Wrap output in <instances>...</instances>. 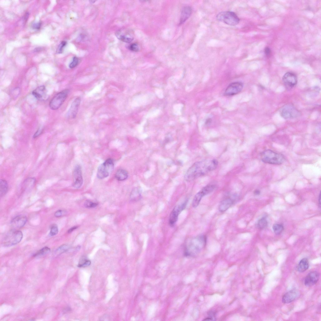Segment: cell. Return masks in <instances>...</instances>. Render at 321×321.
Masks as SVG:
<instances>
[{
	"mask_svg": "<svg viewBox=\"0 0 321 321\" xmlns=\"http://www.w3.org/2000/svg\"><path fill=\"white\" fill-rule=\"evenodd\" d=\"M205 195L202 191H201L195 196L193 199L192 206L194 208L197 207L199 205L201 201Z\"/></svg>",
	"mask_w": 321,
	"mask_h": 321,
	"instance_id": "cell-24",
	"label": "cell"
},
{
	"mask_svg": "<svg viewBox=\"0 0 321 321\" xmlns=\"http://www.w3.org/2000/svg\"><path fill=\"white\" fill-rule=\"evenodd\" d=\"M58 226L56 224H54L51 227L50 234L51 236H53L56 235L58 233Z\"/></svg>",
	"mask_w": 321,
	"mask_h": 321,
	"instance_id": "cell-32",
	"label": "cell"
},
{
	"mask_svg": "<svg viewBox=\"0 0 321 321\" xmlns=\"http://www.w3.org/2000/svg\"><path fill=\"white\" fill-rule=\"evenodd\" d=\"M42 23H33L32 25V28L35 29L39 30L41 28Z\"/></svg>",
	"mask_w": 321,
	"mask_h": 321,
	"instance_id": "cell-37",
	"label": "cell"
},
{
	"mask_svg": "<svg viewBox=\"0 0 321 321\" xmlns=\"http://www.w3.org/2000/svg\"><path fill=\"white\" fill-rule=\"evenodd\" d=\"M90 3H94L95 2V1H90Z\"/></svg>",
	"mask_w": 321,
	"mask_h": 321,
	"instance_id": "cell-44",
	"label": "cell"
},
{
	"mask_svg": "<svg viewBox=\"0 0 321 321\" xmlns=\"http://www.w3.org/2000/svg\"><path fill=\"white\" fill-rule=\"evenodd\" d=\"M69 92V89H65L56 95L50 101V108L53 110L59 109L66 100Z\"/></svg>",
	"mask_w": 321,
	"mask_h": 321,
	"instance_id": "cell-7",
	"label": "cell"
},
{
	"mask_svg": "<svg viewBox=\"0 0 321 321\" xmlns=\"http://www.w3.org/2000/svg\"><path fill=\"white\" fill-rule=\"evenodd\" d=\"M260 193V192L259 190H256L254 192V194L256 195H258Z\"/></svg>",
	"mask_w": 321,
	"mask_h": 321,
	"instance_id": "cell-42",
	"label": "cell"
},
{
	"mask_svg": "<svg viewBox=\"0 0 321 321\" xmlns=\"http://www.w3.org/2000/svg\"><path fill=\"white\" fill-rule=\"evenodd\" d=\"M216 188L214 185H208L204 187L201 190L204 194L205 196L210 194Z\"/></svg>",
	"mask_w": 321,
	"mask_h": 321,
	"instance_id": "cell-27",
	"label": "cell"
},
{
	"mask_svg": "<svg viewBox=\"0 0 321 321\" xmlns=\"http://www.w3.org/2000/svg\"><path fill=\"white\" fill-rule=\"evenodd\" d=\"M78 228V226H75L71 228L68 231V233H71L73 231H74V230L77 229Z\"/></svg>",
	"mask_w": 321,
	"mask_h": 321,
	"instance_id": "cell-41",
	"label": "cell"
},
{
	"mask_svg": "<svg viewBox=\"0 0 321 321\" xmlns=\"http://www.w3.org/2000/svg\"><path fill=\"white\" fill-rule=\"evenodd\" d=\"M234 200L231 197L227 198L223 200L220 203L219 210L220 212H223L229 209L233 204Z\"/></svg>",
	"mask_w": 321,
	"mask_h": 321,
	"instance_id": "cell-18",
	"label": "cell"
},
{
	"mask_svg": "<svg viewBox=\"0 0 321 321\" xmlns=\"http://www.w3.org/2000/svg\"><path fill=\"white\" fill-rule=\"evenodd\" d=\"M283 81L286 88L289 89H292L296 85L297 83V79L295 74L288 72L283 76Z\"/></svg>",
	"mask_w": 321,
	"mask_h": 321,
	"instance_id": "cell-11",
	"label": "cell"
},
{
	"mask_svg": "<svg viewBox=\"0 0 321 321\" xmlns=\"http://www.w3.org/2000/svg\"><path fill=\"white\" fill-rule=\"evenodd\" d=\"M192 13V9L190 7L187 6L184 8L181 12L180 25L184 23L190 18Z\"/></svg>",
	"mask_w": 321,
	"mask_h": 321,
	"instance_id": "cell-19",
	"label": "cell"
},
{
	"mask_svg": "<svg viewBox=\"0 0 321 321\" xmlns=\"http://www.w3.org/2000/svg\"><path fill=\"white\" fill-rule=\"evenodd\" d=\"M91 264L90 261L84 258L80 261L78 267L79 268H85L90 266Z\"/></svg>",
	"mask_w": 321,
	"mask_h": 321,
	"instance_id": "cell-31",
	"label": "cell"
},
{
	"mask_svg": "<svg viewBox=\"0 0 321 321\" xmlns=\"http://www.w3.org/2000/svg\"><path fill=\"white\" fill-rule=\"evenodd\" d=\"M215 159H207L194 163L186 172L185 179L188 182L194 181L215 170L218 165Z\"/></svg>",
	"mask_w": 321,
	"mask_h": 321,
	"instance_id": "cell-1",
	"label": "cell"
},
{
	"mask_svg": "<svg viewBox=\"0 0 321 321\" xmlns=\"http://www.w3.org/2000/svg\"><path fill=\"white\" fill-rule=\"evenodd\" d=\"M27 221V217L23 215H20L16 217L13 219L11 224L15 228H19L24 227Z\"/></svg>",
	"mask_w": 321,
	"mask_h": 321,
	"instance_id": "cell-16",
	"label": "cell"
},
{
	"mask_svg": "<svg viewBox=\"0 0 321 321\" xmlns=\"http://www.w3.org/2000/svg\"><path fill=\"white\" fill-rule=\"evenodd\" d=\"M321 201V197H320V194H319V199H318V202H319V205H320H320H321V201Z\"/></svg>",
	"mask_w": 321,
	"mask_h": 321,
	"instance_id": "cell-43",
	"label": "cell"
},
{
	"mask_svg": "<svg viewBox=\"0 0 321 321\" xmlns=\"http://www.w3.org/2000/svg\"><path fill=\"white\" fill-rule=\"evenodd\" d=\"M218 21L231 26H235L239 23L240 20L234 12H223L219 13L217 16Z\"/></svg>",
	"mask_w": 321,
	"mask_h": 321,
	"instance_id": "cell-4",
	"label": "cell"
},
{
	"mask_svg": "<svg viewBox=\"0 0 321 321\" xmlns=\"http://www.w3.org/2000/svg\"><path fill=\"white\" fill-rule=\"evenodd\" d=\"M268 226V222L265 217L262 218L259 220L257 222V227L260 230H262L266 228Z\"/></svg>",
	"mask_w": 321,
	"mask_h": 321,
	"instance_id": "cell-26",
	"label": "cell"
},
{
	"mask_svg": "<svg viewBox=\"0 0 321 321\" xmlns=\"http://www.w3.org/2000/svg\"><path fill=\"white\" fill-rule=\"evenodd\" d=\"M319 277L318 273L316 271L312 272L306 276L304 280V284L307 287L312 286L318 281Z\"/></svg>",
	"mask_w": 321,
	"mask_h": 321,
	"instance_id": "cell-14",
	"label": "cell"
},
{
	"mask_svg": "<svg viewBox=\"0 0 321 321\" xmlns=\"http://www.w3.org/2000/svg\"><path fill=\"white\" fill-rule=\"evenodd\" d=\"M74 182L73 187L76 189L80 188L83 184V180L81 167L77 166L74 169Z\"/></svg>",
	"mask_w": 321,
	"mask_h": 321,
	"instance_id": "cell-12",
	"label": "cell"
},
{
	"mask_svg": "<svg viewBox=\"0 0 321 321\" xmlns=\"http://www.w3.org/2000/svg\"><path fill=\"white\" fill-rule=\"evenodd\" d=\"M260 157L263 162L277 165H281L285 160L283 155L270 150H267L261 152Z\"/></svg>",
	"mask_w": 321,
	"mask_h": 321,
	"instance_id": "cell-3",
	"label": "cell"
},
{
	"mask_svg": "<svg viewBox=\"0 0 321 321\" xmlns=\"http://www.w3.org/2000/svg\"><path fill=\"white\" fill-rule=\"evenodd\" d=\"M115 176V178L117 180L123 181L127 179L128 176V174L126 171L120 169L116 172Z\"/></svg>",
	"mask_w": 321,
	"mask_h": 321,
	"instance_id": "cell-23",
	"label": "cell"
},
{
	"mask_svg": "<svg viewBox=\"0 0 321 321\" xmlns=\"http://www.w3.org/2000/svg\"><path fill=\"white\" fill-rule=\"evenodd\" d=\"M63 214V211L61 210H59L55 212V216L57 217H61Z\"/></svg>",
	"mask_w": 321,
	"mask_h": 321,
	"instance_id": "cell-38",
	"label": "cell"
},
{
	"mask_svg": "<svg viewBox=\"0 0 321 321\" xmlns=\"http://www.w3.org/2000/svg\"><path fill=\"white\" fill-rule=\"evenodd\" d=\"M84 205L86 208H94L97 206L98 204L89 201H87L85 202Z\"/></svg>",
	"mask_w": 321,
	"mask_h": 321,
	"instance_id": "cell-33",
	"label": "cell"
},
{
	"mask_svg": "<svg viewBox=\"0 0 321 321\" xmlns=\"http://www.w3.org/2000/svg\"><path fill=\"white\" fill-rule=\"evenodd\" d=\"M23 236V233L20 231H11L5 237L3 241V244L8 247L16 245L21 242Z\"/></svg>",
	"mask_w": 321,
	"mask_h": 321,
	"instance_id": "cell-6",
	"label": "cell"
},
{
	"mask_svg": "<svg viewBox=\"0 0 321 321\" xmlns=\"http://www.w3.org/2000/svg\"><path fill=\"white\" fill-rule=\"evenodd\" d=\"M8 190V184L4 180H1L0 182V195L3 197L7 194Z\"/></svg>",
	"mask_w": 321,
	"mask_h": 321,
	"instance_id": "cell-25",
	"label": "cell"
},
{
	"mask_svg": "<svg viewBox=\"0 0 321 321\" xmlns=\"http://www.w3.org/2000/svg\"><path fill=\"white\" fill-rule=\"evenodd\" d=\"M114 165L113 160L108 159L98 168L97 176V177L102 179L107 177L114 170Z\"/></svg>",
	"mask_w": 321,
	"mask_h": 321,
	"instance_id": "cell-5",
	"label": "cell"
},
{
	"mask_svg": "<svg viewBox=\"0 0 321 321\" xmlns=\"http://www.w3.org/2000/svg\"><path fill=\"white\" fill-rule=\"evenodd\" d=\"M116 35L119 40L126 43H130L133 39V37L130 34L123 33L120 31L117 32Z\"/></svg>",
	"mask_w": 321,
	"mask_h": 321,
	"instance_id": "cell-20",
	"label": "cell"
},
{
	"mask_svg": "<svg viewBox=\"0 0 321 321\" xmlns=\"http://www.w3.org/2000/svg\"><path fill=\"white\" fill-rule=\"evenodd\" d=\"M42 131L43 130L42 129H38L34 135L33 138H36L39 136V135L42 133Z\"/></svg>",
	"mask_w": 321,
	"mask_h": 321,
	"instance_id": "cell-39",
	"label": "cell"
},
{
	"mask_svg": "<svg viewBox=\"0 0 321 321\" xmlns=\"http://www.w3.org/2000/svg\"><path fill=\"white\" fill-rule=\"evenodd\" d=\"M273 229L274 233L276 235L280 234L283 230V226L280 224H274L273 226Z\"/></svg>",
	"mask_w": 321,
	"mask_h": 321,
	"instance_id": "cell-28",
	"label": "cell"
},
{
	"mask_svg": "<svg viewBox=\"0 0 321 321\" xmlns=\"http://www.w3.org/2000/svg\"><path fill=\"white\" fill-rule=\"evenodd\" d=\"M207 237L205 235H201L195 237L185 247L184 255L188 257L196 256L205 247Z\"/></svg>",
	"mask_w": 321,
	"mask_h": 321,
	"instance_id": "cell-2",
	"label": "cell"
},
{
	"mask_svg": "<svg viewBox=\"0 0 321 321\" xmlns=\"http://www.w3.org/2000/svg\"><path fill=\"white\" fill-rule=\"evenodd\" d=\"M130 200L132 202H136L140 200L141 198V191L138 188L134 189L130 195Z\"/></svg>",
	"mask_w": 321,
	"mask_h": 321,
	"instance_id": "cell-22",
	"label": "cell"
},
{
	"mask_svg": "<svg viewBox=\"0 0 321 321\" xmlns=\"http://www.w3.org/2000/svg\"><path fill=\"white\" fill-rule=\"evenodd\" d=\"M50 251V249L48 247H45L38 252L34 256L35 257L42 256L48 253Z\"/></svg>",
	"mask_w": 321,
	"mask_h": 321,
	"instance_id": "cell-29",
	"label": "cell"
},
{
	"mask_svg": "<svg viewBox=\"0 0 321 321\" xmlns=\"http://www.w3.org/2000/svg\"><path fill=\"white\" fill-rule=\"evenodd\" d=\"M243 84L241 82H235L231 83L226 89L224 95L226 96H231L237 94L242 90Z\"/></svg>",
	"mask_w": 321,
	"mask_h": 321,
	"instance_id": "cell-10",
	"label": "cell"
},
{
	"mask_svg": "<svg viewBox=\"0 0 321 321\" xmlns=\"http://www.w3.org/2000/svg\"><path fill=\"white\" fill-rule=\"evenodd\" d=\"M81 101L80 98L78 97L73 102L67 114L68 118L71 119L76 118L78 113Z\"/></svg>",
	"mask_w": 321,
	"mask_h": 321,
	"instance_id": "cell-13",
	"label": "cell"
},
{
	"mask_svg": "<svg viewBox=\"0 0 321 321\" xmlns=\"http://www.w3.org/2000/svg\"><path fill=\"white\" fill-rule=\"evenodd\" d=\"M270 50L268 48H266L265 49V53L267 56H268L270 54Z\"/></svg>",
	"mask_w": 321,
	"mask_h": 321,
	"instance_id": "cell-40",
	"label": "cell"
},
{
	"mask_svg": "<svg viewBox=\"0 0 321 321\" xmlns=\"http://www.w3.org/2000/svg\"><path fill=\"white\" fill-rule=\"evenodd\" d=\"M210 121H208V122H210ZM207 122H208V121H207ZM208 122H207V123H208Z\"/></svg>",
	"mask_w": 321,
	"mask_h": 321,
	"instance_id": "cell-45",
	"label": "cell"
},
{
	"mask_svg": "<svg viewBox=\"0 0 321 321\" xmlns=\"http://www.w3.org/2000/svg\"><path fill=\"white\" fill-rule=\"evenodd\" d=\"M281 116L285 119H290L298 117L300 113L296 108L291 104H286L280 110Z\"/></svg>",
	"mask_w": 321,
	"mask_h": 321,
	"instance_id": "cell-8",
	"label": "cell"
},
{
	"mask_svg": "<svg viewBox=\"0 0 321 321\" xmlns=\"http://www.w3.org/2000/svg\"><path fill=\"white\" fill-rule=\"evenodd\" d=\"M67 44V42L65 41H63L61 43L59 46L57 50V53L58 54H61L63 53L64 47Z\"/></svg>",
	"mask_w": 321,
	"mask_h": 321,
	"instance_id": "cell-35",
	"label": "cell"
},
{
	"mask_svg": "<svg viewBox=\"0 0 321 321\" xmlns=\"http://www.w3.org/2000/svg\"><path fill=\"white\" fill-rule=\"evenodd\" d=\"M33 95L38 99L43 100L47 96V90L44 86L38 87L32 92Z\"/></svg>",
	"mask_w": 321,
	"mask_h": 321,
	"instance_id": "cell-17",
	"label": "cell"
},
{
	"mask_svg": "<svg viewBox=\"0 0 321 321\" xmlns=\"http://www.w3.org/2000/svg\"><path fill=\"white\" fill-rule=\"evenodd\" d=\"M79 63V59L76 57H74L72 62L70 64L69 67L71 69H73L76 67Z\"/></svg>",
	"mask_w": 321,
	"mask_h": 321,
	"instance_id": "cell-34",
	"label": "cell"
},
{
	"mask_svg": "<svg viewBox=\"0 0 321 321\" xmlns=\"http://www.w3.org/2000/svg\"><path fill=\"white\" fill-rule=\"evenodd\" d=\"M299 294V292L298 290L296 289L291 290L283 295L282 301L284 303H290L298 298Z\"/></svg>",
	"mask_w": 321,
	"mask_h": 321,
	"instance_id": "cell-15",
	"label": "cell"
},
{
	"mask_svg": "<svg viewBox=\"0 0 321 321\" xmlns=\"http://www.w3.org/2000/svg\"><path fill=\"white\" fill-rule=\"evenodd\" d=\"M129 48L131 51L134 52H138L140 50V48L138 44L134 43L131 44L129 46Z\"/></svg>",
	"mask_w": 321,
	"mask_h": 321,
	"instance_id": "cell-36",
	"label": "cell"
},
{
	"mask_svg": "<svg viewBox=\"0 0 321 321\" xmlns=\"http://www.w3.org/2000/svg\"><path fill=\"white\" fill-rule=\"evenodd\" d=\"M188 201H186L181 205L176 206L172 211L169 219V224L172 227H174L177 222L178 217L181 213L186 208Z\"/></svg>",
	"mask_w": 321,
	"mask_h": 321,
	"instance_id": "cell-9",
	"label": "cell"
},
{
	"mask_svg": "<svg viewBox=\"0 0 321 321\" xmlns=\"http://www.w3.org/2000/svg\"><path fill=\"white\" fill-rule=\"evenodd\" d=\"M70 247L67 245H63L59 247L55 252L56 254L57 255H60L68 251Z\"/></svg>",
	"mask_w": 321,
	"mask_h": 321,
	"instance_id": "cell-30",
	"label": "cell"
},
{
	"mask_svg": "<svg viewBox=\"0 0 321 321\" xmlns=\"http://www.w3.org/2000/svg\"><path fill=\"white\" fill-rule=\"evenodd\" d=\"M309 266V262L306 258H303L301 260L297 265V270L300 273H302L307 270Z\"/></svg>",
	"mask_w": 321,
	"mask_h": 321,
	"instance_id": "cell-21",
	"label": "cell"
}]
</instances>
